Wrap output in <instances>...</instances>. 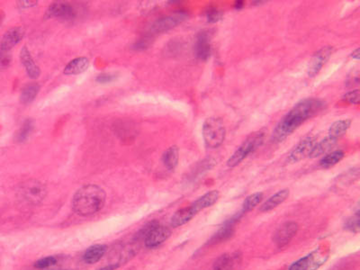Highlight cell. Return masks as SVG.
Here are the masks:
<instances>
[{
  "label": "cell",
  "mask_w": 360,
  "mask_h": 270,
  "mask_svg": "<svg viewBox=\"0 0 360 270\" xmlns=\"http://www.w3.org/2000/svg\"><path fill=\"white\" fill-rule=\"evenodd\" d=\"M325 106V103L317 98H306L298 102L293 108L284 116L274 129L271 140L281 142L292 135L305 121L316 116Z\"/></svg>",
  "instance_id": "6da1fadb"
},
{
  "label": "cell",
  "mask_w": 360,
  "mask_h": 270,
  "mask_svg": "<svg viewBox=\"0 0 360 270\" xmlns=\"http://www.w3.org/2000/svg\"><path fill=\"white\" fill-rule=\"evenodd\" d=\"M105 191L96 185H86L79 188L72 199L73 211L80 216H90L99 212L106 202Z\"/></svg>",
  "instance_id": "7a4b0ae2"
},
{
  "label": "cell",
  "mask_w": 360,
  "mask_h": 270,
  "mask_svg": "<svg viewBox=\"0 0 360 270\" xmlns=\"http://www.w3.org/2000/svg\"><path fill=\"white\" fill-rule=\"evenodd\" d=\"M265 139V133L263 131H259L253 133L247 137V139L241 143L240 147L231 155L227 161V165L230 168H234L244 160L249 155L253 153L263 144Z\"/></svg>",
  "instance_id": "3957f363"
},
{
  "label": "cell",
  "mask_w": 360,
  "mask_h": 270,
  "mask_svg": "<svg viewBox=\"0 0 360 270\" xmlns=\"http://www.w3.org/2000/svg\"><path fill=\"white\" fill-rule=\"evenodd\" d=\"M202 133L205 144L210 149L218 148L225 139V126L220 118L210 117L205 121Z\"/></svg>",
  "instance_id": "277c9868"
},
{
  "label": "cell",
  "mask_w": 360,
  "mask_h": 270,
  "mask_svg": "<svg viewBox=\"0 0 360 270\" xmlns=\"http://www.w3.org/2000/svg\"><path fill=\"white\" fill-rule=\"evenodd\" d=\"M330 257V248L321 245L307 256L293 263L288 270H317L326 263Z\"/></svg>",
  "instance_id": "5b68a950"
},
{
  "label": "cell",
  "mask_w": 360,
  "mask_h": 270,
  "mask_svg": "<svg viewBox=\"0 0 360 270\" xmlns=\"http://www.w3.org/2000/svg\"><path fill=\"white\" fill-rule=\"evenodd\" d=\"M47 194L46 188L38 180L31 179L24 184L22 188L23 198L31 204H38L43 201Z\"/></svg>",
  "instance_id": "8992f818"
},
{
  "label": "cell",
  "mask_w": 360,
  "mask_h": 270,
  "mask_svg": "<svg viewBox=\"0 0 360 270\" xmlns=\"http://www.w3.org/2000/svg\"><path fill=\"white\" fill-rule=\"evenodd\" d=\"M316 142L317 138L313 135H308L304 137L289 153L288 160L294 163L310 157Z\"/></svg>",
  "instance_id": "52a82bcc"
},
{
  "label": "cell",
  "mask_w": 360,
  "mask_h": 270,
  "mask_svg": "<svg viewBox=\"0 0 360 270\" xmlns=\"http://www.w3.org/2000/svg\"><path fill=\"white\" fill-rule=\"evenodd\" d=\"M171 234V231L168 227L159 225L158 223L156 226H154L147 236L144 239L145 246L149 249H154L161 245L163 242L167 241Z\"/></svg>",
  "instance_id": "ba28073f"
},
{
  "label": "cell",
  "mask_w": 360,
  "mask_h": 270,
  "mask_svg": "<svg viewBox=\"0 0 360 270\" xmlns=\"http://www.w3.org/2000/svg\"><path fill=\"white\" fill-rule=\"evenodd\" d=\"M298 224L294 222H285L274 235V241L279 248L288 245L293 237L296 235Z\"/></svg>",
  "instance_id": "9c48e42d"
},
{
  "label": "cell",
  "mask_w": 360,
  "mask_h": 270,
  "mask_svg": "<svg viewBox=\"0 0 360 270\" xmlns=\"http://www.w3.org/2000/svg\"><path fill=\"white\" fill-rule=\"evenodd\" d=\"M332 51H333L332 47L326 46V47H323L321 50H319L313 55V57L310 62V64H309V68H308V76L309 77H314L321 71L324 64L331 57Z\"/></svg>",
  "instance_id": "30bf717a"
},
{
  "label": "cell",
  "mask_w": 360,
  "mask_h": 270,
  "mask_svg": "<svg viewBox=\"0 0 360 270\" xmlns=\"http://www.w3.org/2000/svg\"><path fill=\"white\" fill-rule=\"evenodd\" d=\"M75 16V11L72 5L66 3H53L45 12L46 18L71 19Z\"/></svg>",
  "instance_id": "8fae6325"
},
{
  "label": "cell",
  "mask_w": 360,
  "mask_h": 270,
  "mask_svg": "<svg viewBox=\"0 0 360 270\" xmlns=\"http://www.w3.org/2000/svg\"><path fill=\"white\" fill-rule=\"evenodd\" d=\"M211 34L209 31H203L197 35L196 44V55L202 61H207L211 54Z\"/></svg>",
  "instance_id": "7c38bea8"
},
{
  "label": "cell",
  "mask_w": 360,
  "mask_h": 270,
  "mask_svg": "<svg viewBox=\"0 0 360 270\" xmlns=\"http://www.w3.org/2000/svg\"><path fill=\"white\" fill-rule=\"evenodd\" d=\"M24 31L22 27H13L8 30L1 39L0 49L2 51L8 52L11 49L19 43L24 37Z\"/></svg>",
  "instance_id": "4fadbf2b"
},
{
  "label": "cell",
  "mask_w": 360,
  "mask_h": 270,
  "mask_svg": "<svg viewBox=\"0 0 360 270\" xmlns=\"http://www.w3.org/2000/svg\"><path fill=\"white\" fill-rule=\"evenodd\" d=\"M20 59H21L22 64L24 65L29 77L31 78H37L41 73L40 68L36 65V63H34V59L32 57V55L26 46H24L21 50Z\"/></svg>",
  "instance_id": "5bb4252c"
},
{
  "label": "cell",
  "mask_w": 360,
  "mask_h": 270,
  "mask_svg": "<svg viewBox=\"0 0 360 270\" xmlns=\"http://www.w3.org/2000/svg\"><path fill=\"white\" fill-rule=\"evenodd\" d=\"M220 194L217 190H212L208 193L205 194L201 198H198L195 202L191 204L195 212H199L202 210L207 207H210L213 204H215L217 200L219 199Z\"/></svg>",
  "instance_id": "9a60e30c"
},
{
  "label": "cell",
  "mask_w": 360,
  "mask_h": 270,
  "mask_svg": "<svg viewBox=\"0 0 360 270\" xmlns=\"http://www.w3.org/2000/svg\"><path fill=\"white\" fill-rule=\"evenodd\" d=\"M196 215H197V212L194 211L191 205L187 206V207L181 208L175 212L171 218V222H170L171 226L174 228L182 226L189 221H191Z\"/></svg>",
  "instance_id": "2e32d148"
},
{
  "label": "cell",
  "mask_w": 360,
  "mask_h": 270,
  "mask_svg": "<svg viewBox=\"0 0 360 270\" xmlns=\"http://www.w3.org/2000/svg\"><path fill=\"white\" fill-rule=\"evenodd\" d=\"M289 197V190L288 188L282 189L278 193L275 194L271 198H269L266 202L261 205V212H269L273 210L274 208L278 207L279 204L283 203Z\"/></svg>",
  "instance_id": "e0dca14e"
},
{
  "label": "cell",
  "mask_w": 360,
  "mask_h": 270,
  "mask_svg": "<svg viewBox=\"0 0 360 270\" xmlns=\"http://www.w3.org/2000/svg\"><path fill=\"white\" fill-rule=\"evenodd\" d=\"M88 66H89V61L86 57H78L72 60L71 63H68L67 66L64 68V74L68 76L78 75L86 71Z\"/></svg>",
  "instance_id": "ac0fdd59"
},
{
  "label": "cell",
  "mask_w": 360,
  "mask_h": 270,
  "mask_svg": "<svg viewBox=\"0 0 360 270\" xmlns=\"http://www.w3.org/2000/svg\"><path fill=\"white\" fill-rule=\"evenodd\" d=\"M107 250V247L104 244H96L88 248L84 254V261L87 264H94L100 261L104 257Z\"/></svg>",
  "instance_id": "d6986e66"
},
{
  "label": "cell",
  "mask_w": 360,
  "mask_h": 270,
  "mask_svg": "<svg viewBox=\"0 0 360 270\" xmlns=\"http://www.w3.org/2000/svg\"><path fill=\"white\" fill-rule=\"evenodd\" d=\"M185 17H186V15H183V14L165 17L162 19L158 20V22L154 24L153 29L157 32L167 31V30L176 26L179 23H181L183 20L185 19Z\"/></svg>",
  "instance_id": "ffe728a7"
},
{
  "label": "cell",
  "mask_w": 360,
  "mask_h": 270,
  "mask_svg": "<svg viewBox=\"0 0 360 270\" xmlns=\"http://www.w3.org/2000/svg\"><path fill=\"white\" fill-rule=\"evenodd\" d=\"M337 141H338V140L332 138L329 135L321 141H319V142L317 141L316 144H315L313 150H312V153L310 155V158H317V157H319L321 155L325 154L335 146Z\"/></svg>",
  "instance_id": "44dd1931"
},
{
  "label": "cell",
  "mask_w": 360,
  "mask_h": 270,
  "mask_svg": "<svg viewBox=\"0 0 360 270\" xmlns=\"http://www.w3.org/2000/svg\"><path fill=\"white\" fill-rule=\"evenodd\" d=\"M352 121L351 119H343L334 122L329 129V136L334 139H340L346 135V133L350 129Z\"/></svg>",
  "instance_id": "7402d4cb"
},
{
  "label": "cell",
  "mask_w": 360,
  "mask_h": 270,
  "mask_svg": "<svg viewBox=\"0 0 360 270\" xmlns=\"http://www.w3.org/2000/svg\"><path fill=\"white\" fill-rule=\"evenodd\" d=\"M179 150L177 146H171L162 155L163 164L168 170H173L178 166Z\"/></svg>",
  "instance_id": "603a6c76"
},
{
  "label": "cell",
  "mask_w": 360,
  "mask_h": 270,
  "mask_svg": "<svg viewBox=\"0 0 360 270\" xmlns=\"http://www.w3.org/2000/svg\"><path fill=\"white\" fill-rule=\"evenodd\" d=\"M234 233V222L231 220L230 222H226L225 225L221 228L218 232H216L214 236L212 237L209 241L210 244H216L221 241H226L232 236Z\"/></svg>",
  "instance_id": "cb8c5ba5"
},
{
  "label": "cell",
  "mask_w": 360,
  "mask_h": 270,
  "mask_svg": "<svg viewBox=\"0 0 360 270\" xmlns=\"http://www.w3.org/2000/svg\"><path fill=\"white\" fill-rule=\"evenodd\" d=\"M345 153L341 150H334L330 153L325 155L321 160H320V166L322 169H330L331 167L338 164L341 159L344 158Z\"/></svg>",
  "instance_id": "d4e9b609"
},
{
  "label": "cell",
  "mask_w": 360,
  "mask_h": 270,
  "mask_svg": "<svg viewBox=\"0 0 360 270\" xmlns=\"http://www.w3.org/2000/svg\"><path fill=\"white\" fill-rule=\"evenodd\" d=\"M236 258L230 254H223L216 260L213 270H232Z\"/></svg>",
  "instance_id": "484cf974"
},
{
  "label": "cell",
  "mask_w": 360,
  "mask_h": 270,
  "mask_svg": "<svg viewBox=\"0 0 360 270\" xmlns=\"http://www.w3.org/2000/svg\"><path fill=\"white\" fill-rule=\"evenodd\" d=\"M39 91V86L37 84H31L24 87L20 96V101L24 105L30 104L34 101V98L37 96Z\"/></svg>",
  "instance_id": "4316f807"
},
{
  "label": "cell",
  "mask_w": 360,
  "mask_h": 270,
  "mask_svg": "<svg viewBox=\"0 0 360 270\" xmlns=\"http://www.w3.org/2000/svg\"><path fill=\"white\" fill-rule=\"evenodd\" d=\"M264 195L261 192H257V193L252 194L246 198L243 202L242 205V212H250L251 210H253L257 205H259L261 201L263 200Z\"/></svg>",
  "instance_id": "83f0119b"
},
{
  "label": "cell",
  "mask_w": 360,
  "mask_h": 270,
  "mask_svg": "<svg viewBox=\"0 0 360 270\" xmlns=\"http://www.w3.org/2000/svg\"><path fill=\"white\" fill-rule=\"evenodd\" d=\"M34 128V122L31 119L25 121L24 125L21 127L18 134L16 135V140L17 141H24L28 139L29 136L31 135V133L33 132Z\"/></svg>",
  "instance_id": "f1b7e54d"
},
{
  "label": "cell",
  "mask_w": 360,
  "mask_h": 270,
  "mask_svg": "<svg viewBox=\"0 0 360 270\" xmlns=\"http://www.w3.org/2000/svg\"><path fill=\"white\" fill-rule=\"evenodd\" d=\"M57 258L51 256V257H46V258H43L41 260L36 261L34 263V267L38 270H44V269H47L50 268L52 266L55 265L57 263Z\"/></svg>",
  "instance_id": "f546056e"
},
{
  "label": "cell",
  "mask_w": 360,
  "mask_h": 270,
  "mask_svg": "<svg viewBox=\"0 0 360 270\" xmlns=\"http://www.w3.org/2000/svg\"><path fill=\"white\" fill-rule=\"evenodd\" d=\"M342 99L351 105H359L360 99V89H355V90L348 92L343 96Z\"/></svg>",
  "instance_id": "4dcf8cb0"
},
{
  "label": "cell",
  "mask_w": 360,
  "mask_h": 270,
  "mask_svg": "<svg viewBox=\"0 0 360 270\" xmlns=\"http://www.w3.org/2000/svg\"><path fill=\"white\" fill-rule=\"evenodd\" d=\"M346 228L351 232H359L360 231V214L359 212L356 213L354 216L350 218L346 222Z\"/></svg>",
  "instance_id": "1f68e13d"
},
{
  "label": "cell",
  "mask_w": 360,
  "mask_h": 270,
  "mask_svg": "<svg viewBox=\"0 0 360 270\" xmlns=\"http://www.w3.org/2000/svg\"><path fill=\"white\" fill-rule=\"evenodd\" d=\"M222 17V12L220 10L216 9V8H210L207 11V18L208 23H217L218 21H220Z\"/></svg>",
  "instance_id": "d6a6232c"
},
{
  "label": "cell",
  "mask_w": 360,
  "mask_h": 270,
  "mask_svg": "<svg viewBox=\"0 0 360 270\" xmlns=\"http://www.w3.org/2000/svg\"><path fill=\"white\" fill-rule=\"evenodd\" d=\"M115 76L112 74H100L96 77V82L101 83V84H105V83H109L113 80H115Z\"/></svg>",
  "instance_id": "836d02e7"
},
{
  "label": "cell",
  "mask_w": 360,
  "mask_h": 270,
  "mask_svg": "<svg viewBox=\"0 0 360 270\" xmlns=\"http://www.w3.org/2000/svg\"><path fill=\"white\" fill-rule=\"evenodd\" d=\"M7 52L2 51L0 49V64L1 65H6L10 63V57L7 55Z\"/></svg>",
  "instance_id": "e575fe53"
},
{
  "label": "cell",
  "mask_w": 360,
  "mask_h": 270,
  "mask_svg": "<svg viewBox=\"0 0 360 270\" xmlns=\"http://www.w3.org/2000/svg\"><path fill=\"white\" fill-rule=\"evenodd\" d=\"M19 5L23 8H26V7H33L34 5H36L37 2L36 1H21L19 2Z\"/></svg>",
  "instance_id": "d590c367"
},
{
  "label": "cell",
  "mask_w": 360,
  "mask_h": 270,
  "mask_svg": "<svg viewBox=\"0 0 360 270\" xmlns=\"http://www.w3.org/2000/svg\"><path fill=\"white\" fill-rule=\"evenodd\" d=\"M351 58L355 59V60H360V49H356L355 51L351 54Z\"/></svg>",
  "instance_id": "8d00e7d4"
},
{
  "label": "cell",
  "mask_w": 360,
  "mask_h": 270,
  "mask_svg": "<svg viewBox=\"0 0 360 270\" xmlns=\"http://www.w3.org/2000/svg\"><path fill=\"white\" fill-rule=\"evenodd\" d=\"M118 267H119L118 264H114V265L106 266V267H104V268H102V269L98 270H115Z\"/></svg>",
  "instance_id": "74e56055"
},
{
  "label": "cell",
  "mask_w": 360,
  "mask_h": 270,
  "mask_svg": "<svg viewBox=\"0 0 360 270\" xmlns=\"http://www.w3.org/2000/svg\"><path fill=\"white\" fill-rule=\"evenodd\" d=\"M244 6V2L243 1H236L235 4H234V8L237 10H240Z\"/></svg>",
  "instance_id": "f35d334b"
}]
</instances>
